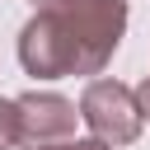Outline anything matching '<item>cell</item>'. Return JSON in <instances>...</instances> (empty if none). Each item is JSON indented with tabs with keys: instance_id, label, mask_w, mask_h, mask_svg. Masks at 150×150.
<instances>
[{
	"instance_id": "277c9868",
	"label": "cell",
	"mask_w": 150,
	"mask_h": 150,
	"mask_svg": "<svg viewBox=\"0 0 150 150\" xmlns=\"http://www.w3.org/2000/svg\"><path fill=\"white\" fill-rule=\"evenodd\" d=\"M19 145V108L14 98H0V150H14Z\"/></svg>"
},
{
	"instance_id": "3957f363",
	"label": "cell",
	"mask_w": 150,
	"mask_h": 150,
	"mask_svg": "<svg viewBox=\"0 0 150 150\" xmlns=\"http://www.w3.org/2000/svg\"><path fill=\"white\" fill-rule=\"evenodd\" d=\"M14 108H19V141L33 145V150L75 136L80 108H75L70 98H61V94H38V89H33V94H19Z\"/></svg>"
},
{
	"instance_id": "7a4b0ae2",
	"label": "cell",
	"mask_w": 150,
	"mask_h": 150,
	"mask_svg": "<svg viewBox=\"0 0 150 150\" xmlns=\"http://www.w3.org/2000/svg\"><path fill=\"white\" fill-rule=\"evenodd\" d=\"M80 122L103 145H131L145 127L136 89H127L122 80H89L80 94Z\"/></svg>"
},
{
	"instance_id": "6da1fadb",
	"label": "cell",
	"mask_w": 150,
	"mask_h": 150,
	"mask_svg": "<svg viewBox=\"0 0 150 150\" xmlns=\"http://www.w3.org/2000/svg\"><path fill=\"white\" fill-rule=\"evenodd\" d=\"M127 33V0H33L19 28V66L33 80L98 75Z\"/></svg>"
},
{
	"instance_id": "8992f818",
	"label": "cell",
	"mask_w": 150,
	"mask_h": 150,
	"mask_svg": "<svg viewBox=\"0 0 150 150\" xmlns=\"http://www.w3.org/2000/svg\"><path fill=\"white\" fill-rule=\"evenodd\" d=\"M136 103H141V117L150 122V75H145V80L136 84Z\"/></svg>"
},
{
	"instance_id": "5b68a950",
	"label": "cell",
	"mask_w": 150,
	"mask_h": 150,
	"mask_svg": "<svg viewBox=\"0 0 150 150\" xmlns=\"http://www.w3.org/2000/svg\"><path fill=\"white\" fill-rule=\"evenodd\" d=\"M38 150H112V145H103V141H52V145H38Z\"/></svg>"
}]
</instances>
